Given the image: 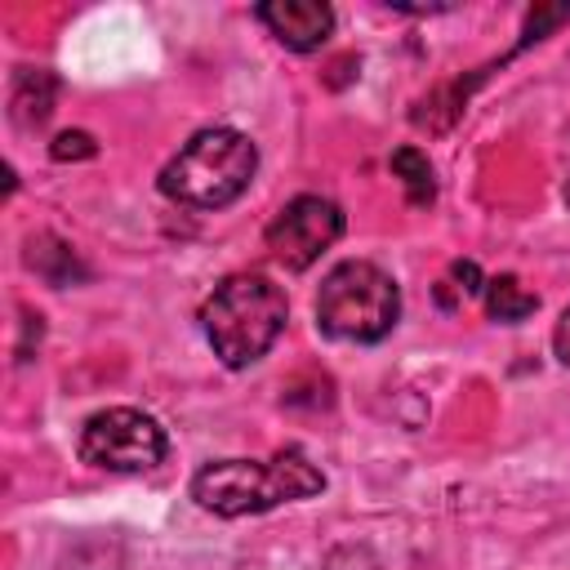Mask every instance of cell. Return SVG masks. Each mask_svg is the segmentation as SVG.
Segmentation results:
<instances>
[{"label":"cell","mask_w":570,"mask_h":570,"mask_svg":"<svg viewBox=\"0 0 570 570\" xmlns=\"http://www.w3.org/2000/svg\"><path fill=\"white\" fill-rule=\"evenodd\" d=\"M321 490L325 472L298 445L276 450L272 459H218L191 476V499L214 517H254Z\"/></svg>","instance_id":"1"},{"label":"cell","mask_w":570,"mask_h":570,"mask_svg":"<svg viewBox=\"0 0 570 570\" xmlns=\"http://www.w3.org/2000/svg\"><path fill=\"white\" fill-rule=\"evenodd\" d=\"M289 321L285 289L263 272L227 276L200 307V330L227 370H245L272 352Z\"/></svg>","instance_id":"2"},{"label":"cell","mask_w":570,"mask_h":570,"mask_svg":"<svg viewBox=\"0 0 570 570\" xmlns=\"http://www.w3.org/2000/svg\"><path fill=\"white\" fill-rule=\"evenodd\" d=\"M254 169H258V147L249 142V134L209 125L191 134L178 147V156L160 169V191L191 209H223L236 196H245Z\"/></svg>","instance_id":"3"},{"label":"cell","mask_w":570,"mask_h":570,"mask_svg":"<svg viewBox=\"0 0 570 570\" xmlns=\"http://www.w3.org/2000/svg\"><path fill=\"white\" fill-rule=\"evenodd\" d=\"M396 316H401V289L383 267L365 258H347L325 272L321 294H316V325L330 338L379 343L392 334Z\"/></svg>","instance_id":"4"},{"label":"cell","mask_w":570,"mask_h":570,"mask_svg":"<svg viewBox=\"0 0 570 570\" xmlns=\"http://www.w3.org/2000/svg\"><path fill=\"white\" fill-rule=\"evenodd\" d=\"M76 450L89 468L102 472H147L169 454V436L151 414L134 405H111L85 419Z\"/></svg>","instance_id":"5"},{"label":"cell","mask_w":570,"mask_h":570,"mask_svg":"<svg viewBox=\"0 0 570 570\" xmlns=\"http://www.w3.org/2000/svg\"><path fill=\"white\" fill-rule=\"evenodd\" d=\"M343 236V209L325 196H294L289 205H281V214L267 223L263 240L272 249V258L285 272H303L312 267L334 240Z\"/></svg>","instance_id":"6"},{"label":"cell","mask_w":570,"mask_h":570,"mask_svg":"<svg viewBox=\"0 0 570 570\" xmlns=\"http://www.w3.org/2000/svg\"><path fill=\"white\" fill-rule=\"evenodd\" d=\"M254 18L289 49V53H312L330 40L334 31V9L321 0H263L254 4Z\"/></svg>","instance_id":"7"},{"label":"cell","mask_w":570,"mask_h":570,"mask_svg":"<svg viewBox=\"0 0 570 570\" xmlns=\"http://www.w3.org/2000/svg\"><path fill=\"white\" fill-rule=\"evenodd\" d=\"M53 98H58V80L53 71H40V67H22L13 76V94H9V116L18 129H40L53 111Z\"/></svg>","instance_id":"8"},{"label":"cell","mask_w":570,"mask_h":570,"mask_svg":"<svg viewBox=\"0 0 570 570\" xmlns=\"http://www.w3.org/2000/svg\"><path fill=\"white\" fill-rule=\"evenodd\" d=\"M22 258H27V267H31L40 281H49V285L85 281V267L76 263L71 245H67V240H58V236H31Z\"/></svg>","instance_id":"9"},{"label":"cell","mask_w":570,"mask_h":570,"mask_svg":"<svg viewBox=\"0 0 570 570\" xmlns=\"http://www.w3.org/2000/svg\"><path fill=\"white\" fill-rule=\"evenodd\" d=\"M534 307H539V294L525 289L517 276L503 272V276L485 281V312H490V321H499V325H517V321L534 316Z\"/></svg>","instance_id":"10"},{"label":"cell","mask_w":570,"mask_h":570,"mask_svg":"<svg viewBox=\"0 0 570 570\" xmlns=\"http://www.w3.org/2000/svg\"><path fill=\"white\" fill-rule=\"evenodd\" d=\"M392 174L405 183L410 205H428L432 200V165L419 147H396L392 151Z\"/></svg>","instance_id":"11"},{"label":"cell","mask_w":570,"mask_h":570,"mask_svg":"<svg viewBox=\"0 0 570 570\" xmlns=\"http://www.w3.org/2000/svg\"><path fill=\"white\" fill-rule=\"evenodd\" d=\"M94 151H98V142H94V134H85V129H67V134H58L53 147H49L53 160H89Z\"/></svg>","instance_id":"12"},{"label":"cell","mask_w":570,"mask_h":570,"mask_svg":"<svg viewBox=\"0 0 570 570\" xmlns=\"http://www.w3.org/2000/svg\"><path fill=\"white\" fill-rule=\"evenodd\" d=\"M450 276L459 281V289H463V294H481V289H485V281H481V267H476L472 258H459V263H450Z\"/></svg>","instance_id":"13"},{"label":"cell","mask_w":570,"mask_h":570,"mask_svg":"<svg viewBox=\"0 0 570 570\" xmlns=\"http://www.w3.org/2000/svg\"><path fill=\"white\" fill-rule=\"evenodd\" d=\"M552 352H557V361L570 370V303H566V312L557 316V330H552Z\"/></svg>","instance_id":"14"},{"label":"cell","mask_w":570,"mask_h":570,"mask_svg":"<svg viewBox=\"0 0 570 570\" xmlns=\"http://www.w3.org/2000/svg\"><path fill=\"white\" fill-rule=\"evenodd\" d=\"M566 205H570V178H566Z\"/></svg>","instance_id":"15"}]
</instances>
